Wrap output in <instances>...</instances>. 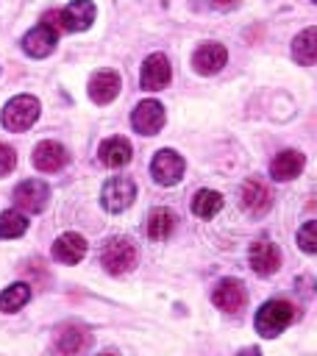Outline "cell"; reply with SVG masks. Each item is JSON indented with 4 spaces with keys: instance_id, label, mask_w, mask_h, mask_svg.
I'll list each match as a JSON object with an SVG mask.
<instances>
[{
    "instance_id": "obj_1",
    "label": "cell",
    "mask_w": 317,
    "mask_h": 356,
    "mask_svg": "<svg viewBox=\"0 0 317 356\" xmlns=\"http://www.w3.org/2000/svg\"><path fill=\"white\" fill-rule=\"evenodd\" d=\"M58 31H61V25H58L56 11H47L44 19L22 36V50H25L28 56H33V58L50 56V53L56 50V44H58Z\"/></svg>"
},
{
    "instance_id": "obj_2",
    "label": "cell",
    "mask_w": 317,
    "mask_h": 356,
    "mask_svg": "<svg viewBox=\"0 0 317 356\" xmlns=\"http://www.w3.org/2000/svg\"><path fill=\"white\" fill-rule=\"evenodd\" d=\"M36 117H39V100L33 95H17V97H11L3 106V114H0L3 125L8 131H17V134L19 131H28L36 122Z\"/></svg>"
},
{
    "instance_id": "obj_3",
    "label": "cell",
    "mask_w": 317,
    "mask_h": 356,
    "mask_svg": "<svg viewBox=\"0 0 317 356\" xmlns=\"http://www.w3.org/2000/svg\"><path fill=\"white\" fill-rule=\"evenodd\" d=\"M100 261L111 275L131 273L136 264V245L125 236H111L100 250Z\"/></svg>"
},
{
    "instance_id": "obj_4",
    "label": "cell",
    "mask_w": 317,
    "mask_h": 356,
    "mask_svg": "<svg viewBox=\"0 0 317 356\" xmlns=\"http://www.w3.org/2000/svg\"><path fill=\"white\" fill-rule=\"evenodd\" d=\"M292 317H295V309L286 300H267L256 312V331L264 339H273V337H278L292 323Z\"/></svg>"
},
{
    "instance_id": "obj_5",
    "label": "cell",
    "mask_w": 317,
    "mask_h": 356,
    "mask_svg": "<svg viewBox=\"0 0 317 356\" xmlns=\"http://www.w3.org/2000/svg\"><path fill=\"white\" fill-rule=\"evenodd\" d=\"M133 197H136V186H133V181L131 178H108L106 184H103V192H100V203H103V209L106 211H111V214H117V211H125L131 203H133Z\"/></svg>"
},
{
    "instance_id": "obj_6",
    "label": "cell",
    "mask_w": 317,
    "mask_h": 356,
    "mask_svg": "<svg viewBox=\"0 0 317 356\" xmlns=\"http://www.w3.org/2000/svg\"><path fill=\"white\" fill-rule=\"evenodd\" d=\"M211 300H214V306H217L220 312L236 314V312H242L245 303H247V289H245V284L236 281V278H222V281L214 286Z\"/></svg>"
},
{
    "instance_id": "obj_7",
    "label": "cell",
    "mask_w": 317,
    "mask_h": 356,
    "mask_svg": "<svg viewBox=\"0 0 317 356\" xmlns=\"http://www.w3.org/2000/svg\"><path fill=\"white\" fill-rule=\"evenodd\" d=\"M47 197H50V189L44 181L39 178H28L22 181L17 189H14V203L17 209L28 211V214H39L44 206H47Z\"/></svg>"
},
{
    "instance_id": "obj_8",
    "label": "cell",
    "mask_w": 317,
    "mask_h": 356,
    "mask_svg": "<svg viewBox=\"0 0 317 356\" xmlns=\"http://www.w3.org/2000/svg\"><path fill=\"white\" fill-rule=\"evenodd\" d=\"M184 170H186V164H184V159H181L175 150H158V153L153 156V161H150V172H153V178H156L161 186L178 184V181L184 178Z\"/></svg>"
},
{
    "instance_id": "obj_9",
    "label": "cell",
    "mask_w": 317,
    "mask_h": 356,
    "mask_svg": "<svg viewBox=\"0 0 317 356\" xmlns=\"http://www.w3.org/2000/svg\"><path fill=\"white\" fill-rule=\"evenodd\" d=\"M131 125H133V131L142 134V136L158 134L161 125H164V106H161L158 100H142V103L133 108V114H131Z\"/></svg>"
},
{
    "instance_id": "obj_10",
    "label": "cell",
    "mask_w": 317,
    "mask_h": 356,
    "mask_svg": "<svg viewBox=\"0 0 317 356\" xmlns=\"http://www.w3.org/2000/svg\"><path fill=\"white\" fill-rule=\"evenodd\" d=\"M61 31H86L95 22V3L92 0H70L67 8L56 11Z\"/></svg>"
},
{
    "instance_id": "obj_11",
    "label": "cell",
    "mask_w": 317,
    "mask_h": 356,
    "mask_svg": "<svg viewBox=\"0 0 317 356\" xmlns=\"http://www.w3.org/2000/svg\"><path fill=\"white\" fill-rule=\"evenodd\" d=\"M239 197H242V206H245V211L247 214H267V209L273 206V192H270V186L264 184V181H259V178H247L245 184H242V192H239Z\"/></svg>"
},
{
    "instance_id": "obj_12",
    "label": "cell",
    "mask_w": 317,
    "mask_h": 356,
    "mask_svg": "<svg viewBox=\"0 0 317 356\" xmlns=\"http://www.w3.org/2000/svg\"><path fill=\"white\" fill-rule=\"evenodd\" d=\"M228 61V53L220 42H203L195 53H192V67L200 72V75H214L225 67Z\"/></svg>"
},
{
    "instance_id": "obj_13",
    "label": "cell",
    "mask_w": 317,
    "mask_h": 356,
    "mask_svg": "<svg viewBox=\"0 0 317 356\" xmlns=\"http://www.w3.org/2000/svg\"><path fill=\"white\" fill-rule=\"evenodd\" d=\"M170 61H167V56L164 53H153V56H147L145 58V64H142V89H147V92H158V89H164L167 83H170Z\"/></svg>"
},
{
    "instance_id": "obj_14",
    "label": "cell",
    "mask_w": 317,
    "mask_h": 356,
    "mask_svg": "<svg viewBox=\"0 0 317 356\" xmlns=\"http://www.w3.org/2000/svg\"><path fill=\"white\" fill-rule=\"evenodd\" d=\"M250 267L259 273V275H273L278 267H281V248L267 242V239H259L250 245Z\"/></svg>"
},
{
    "instance_id": "obj_15",
    "label": "cell",
    "mask_w": 317,
    "mask_h": 356,
    "mask_svg": "<svg viewBox=\"0 0 317 356\" xmlns=\"http://www.w3.org/2000/svg\"><path fill=\"white\" fill-rule=\"evenodd\" d=\"M67 159H70V156H67L64 145H58V142H53V139L39 142L36 150H33V167L42 170V172H58V170L67 164Z\"/></svg>"
},
{
    "instance_id": "obj_16",
    "label": "cell",
    "mask_w": 317,
    "mask_h": 356,
    "mask_svg": "<svg viewBox=\"0 0 317 356\" xmlns=\"http://www.w3.org/2000/svg\"><path fill=\"white\" fill-rule=\"evenodd\" d=\"M120 86H122V81H120V75L114 70H100V72H95L89 78V97L95 103H100V106L111 103L120 95Z\"/></svg>"
},
{
    "instance_id": "obj_17",
    "label": "cell",
    "mask_w": 317,
    "mask_h": 356,
    "mask_svg": "<svg viewBox=\"0 0 317 356\" xmlns=\"http://www.w3.org/2000/svg\"><path fill=\"white\" fill-rule=\"evenodd\" d=\"M83 256H86V239L75 231H67L53 242V259L61 264H78Z\"/></svg>"
},
{
    "instance_id": "obj_18",
    "label": "cell",
    "mask_w": 317,
    "mask_h": 356,
    "mask_svg": "<svg viewBox=\"0 0 317 356\" xmlns=\"http://www.w3.org/2000/svg\"><path fill=\"white\" fill-rule=\"evenodd\" d=\"M89 345H92V334L81 325H64L56 334V348L64 356H81Z\"/></svg>"
},
{
    "instance_id": "obj_19",
    "label": "cell",
    "mask_w": 317,
    "mask_h": 356,
    "mask_svg": "<svg viewBox=\"0 0 317 356\" xmlns=\"http://www.w3.org/2000/svg\"><path fill=\"white\" fill-rule=\"evenodd\" d=\"M97 156H100V161H103L106 167H125V164L131 161V156H133V147H131V142L122 139V136H108V139L100 142Z\"/></svg>"
},
{
    "instance_id": "obj_20",
    "label": "cell",
    "mask_w": 317,
    "mask_h": 356,
    "mask_svg": "<svg viewBox=\"0 0 317 356\" xmlns=\"http://www.w3.org/2000/svg\"><path fill=\"white\" fill-rule=\"evenodd\" d=\"M300 172H303V153L298 150H281L270 164V175L275 181H292Z\"/></svg>"
},
{
    "instance_id": "obj_21",
    "label": "cell",
    "mask_w": 317,
    "mask_h": 356,
    "mask_svg": "<svg viewBox=\"0 0 317 356\" xmlns=\"http://www.w3.org/2000/svg\"><path fill=\"white\" fill-rule=\"evenodd\" d=\"M292 58L298 64H317V28H303L292 39Z\"/></svg>"
},
{
    "instance_id": "obj_22",
    "label": "cell",
    "mask_w": 317,
    "mask_h": 356,
    "mask_svg": "<svg viewBox=\"0 0 317 356\" xmlns=\"http://www.w3.org/2000/svg\"><path fill=\"white\" fill-rule=\"evenodd\" d=\"M172 228H175V214L170 209H164V206L153 209L147 214V220H145V234L150 239H167L172 234Z\"/></svg>"
},
{
    "instance_id": "obj_23",
    "label": "cell",
    "mask_w": 317,
    "mask_h": 356,
    "mask_svg": "<svg viewBox=\"0 0 317 356\" xmlns=\"http://www.w3.org/2000/svg\"><path fill=\"white\" fill-rule=\"evenodd\" d=\"M220 209H222V195L214 192V189H200V192L192 197V211H195L200 220H211Z\"/></svg>"
},
{
    "instance_id": "obj_24",
    "label": "cell",
    "mask_w": 317,
    "mask_h": 356,
    "mask_svg": "<svg viewBox=\"0 0 317 356\" xmlns=\"http://www.w3.org/2000/svg\"><path fill=\"white\" fill-rule=\"evenodd\" d=\"M31 300V286L28 284H11L0 295V312H19Z\"/></svg>"
},
{
    "instance_id": "obj_25",
    "label": "cell",
    "mask_w": 317,
    "mask_h": 356,
    "mask_svg": "<svg viewBox=\"0 0 317 356\" xmlns=\"http://www.w3.org/2000/svg\"><path fill=\"white\" fill-rule=\"evenodd\" d=\"M28 228V217L17 209H8L0 214V239H17Z\"/></svg>"
},
{
    "instance_id": "obj_26",
    "label": "cell",
    "mask_w": 317,
    "mask_h": 356,
    "mask_svg": "<svg viewBox=\"0 0 317 356\" xmlns=\"http://www.w3.org/2000/svg\"><path fill=\"white\" fill-rule=\"evenodd\" d=\"M298 248L306 250V253H311V256H317V220L306 222L298 231Z\"/></svg>"
},
{
    "instance_id": "obj_27",
    "label": "cell",
    "mask_w": 317,
    "mask_h": 356,
    "mask_svg": "<svg viewBox=\"0 0 317 356\" xmlns=\"http://www.w3.org/2000/svg\"><path fill=\"white\" fill-rule=\"evenodd\" d=\"M14 164H17V153H14V147H8L6 142H0V178L8 175V172L14 170Z\"/></svg>"
},
{
    "instance_id": "obj_28",
    "label": "cell",
    "mask_w": 317,
    "mask_h": 356,
    "mask_svg": "<svg viewBox=\"0 0 317 356\" xmlns=\"http://www.w3.org/2000/svg\"><path fill=\"white\" fill-rule=\"evenodd\" d=\"M209 3H211L214 8H222V11H228V8H234L239 0H209Z\"/></svg>"
},
{
    "instance_id": "obj_29",
    "label": "cell",
    "mask_w": 317,
    "mask_h": 356,
    "mask_svg": "<svg viewBox=\"0 0 317 356\" xmlns=\"http://www.w3.org/2000/svg\"><path fill=\"white\" fill-rule=\"evenodd\" d=\"M236 356H261V350L259 348H242Z\"/></svg>"
},
{
    "instance_id": "obj_30",
    "label": "cell",
    "mask_w": 317,
    "mask_h": 356,
    "mask_svg": "<svg viewBox=\"0 0 317 356\" xmlns=\"http://www.w3.org/2000/svg\"><path fill=\"white\" fill-rule=\"evenodd\" d=\"M100 356H117V353H111V350H108V353H100Z\"/></svg>"
},
{
    "instance_id": "obj_31",
    "label": "cell",
    "mask_w": 317,
    "mask_h": 356,
    "mask_svg": "<svg viewBox=\"0 0 317 356\" xmlns=\"http://www.w3.org/2000/svg\"><path fill=\"white\" fill-rule=\"evenodd\" d=\"M311 3H317V0H311Z\"/></svg>"
}]
</instances>
